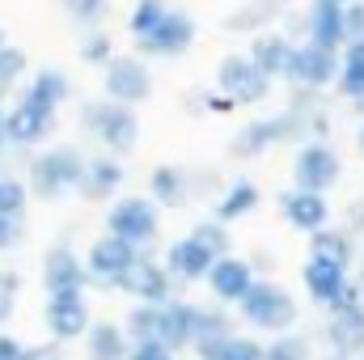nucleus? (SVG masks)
<instances>
[{
    "mask_svg": "<svg viewBox=\"0 0 364 360\" xmlns=\"http://www.w3.org/2000/svg\"><path fill=\"white\" fill-rule=\"evenodd\" d=\"M331 132V115H301L292 106H284L279 115H267V119H255V123H242L229 140V153L237 162H255L263 157L275 144H309V140H326Z\"/></svg>",
    "mask_w": 364,
    "mask_h": 360,
    "instance_id": "obj_1",
    "label": "nucleus"
},
{
    "mask_svg": "<svg viewBox=\"0 0 364 360\" xmlns=\"http://www.w3.org/2000/svg\"><path fill=\"white\" fill-rule=\"evenodd\" d=\"M85 170H90V153H81L77 144H51V149L30 153L26 186H30V195L55 203V199L85 186Z\"/></svg>",
    "mask_w": 364,
    "mask_h": 360,
    "instance_id": "obj_2",
    "label": "nucleus"
},
{
    "mask_svg": "<svg viewBox=\"0 0 364 360\" xmlns=\"http://www.w3.org/2000/svg\"><path fill=\"white\" fill-rule=\"evenodd\" d=\"M237 318H242V327H250V335H288V331H296V322H301V301L279 284V280H259L250 292H246V301L237 305Z\"/></svg>",
    "mask_w": 364,
    "mask_h": 360,
    "instance_id": "obj_3",
    "label": "nucleus"
},
{
    "mask_svg": "<svg viewBox=\"0 0 364 360\" xmlns=\"http://www.w3.org/2000/svg\"><path fill=\"white\" fill-rule=\"evenodd\" d=\"M81 123L93 140L114 153V157H127L136 144H140V115L136 106H123V102H110V97H90L81 102Z\"/></svg>",
    "mask_w": 364,
    "mask_h": 360,
    "instance_id": "obj_4",
    "label": "nucleus"
},
{
    "mask_svg": "<svg viewBox=\"0 0 364 360\" xmlns=\"http://www.w3.org/2000/svg\"><path fill=\"white\" fill-rule=\"evenodd\" d=\"M106 229L102 233H114L123 242H132L136 250L153 255V242L161 233V208L149 199V195H119L110 208H106Z\"/></svg>",
    "mask_w": 364,
    "mask_h": 360,
    "instance_id": "obj_5",
    "label": "nucleus"
},
{
    "mask_svg": "<svg viewBox=\"0 0 364 360\" xmlns=\"http://www.w3.org/2000/svg\"><path fill=\"white\" fill-rule=\"evenodd\" d=\"M301 284L309 292V301L326 314H339V309H352V305H364V292L356 284V275L335 263H322V259H305L301 268Z\"/></svg>",
    "mask_w": 364,
    "mask_h": 360,
    "instance_id": "obj_6",
    "label": "nucleus"
},
{
    "mask_svg": "<svg viewBox=\"0 0 364 360\" xmlns=\"http://www.w3.org/2000/svg\"><path fill=\"white\" fill-rule=\"evenodd\" d=\"M144 259V250H136L132 242L114 238V233H97L85 250V268H90V288L102 292H123V280L132 275V268Z\"/></svg>",
    "mask_w": 364,
    "mask_h": 360,
    "instance_id": "obj_7",
    "label": "nucleus"
},
{
    "mask_svg": "<svg viewBox=\"0 0 364 360\" xmlns=\"http://www.w3.org/2000/svg\"><path fill=\"white\" fill-rule=\"evenodd\" d=\"M272 85L275 81L246 55V51L225 55L220 68H216V93H225L233 106H259V102H267Z\"/></svg>",
    "mask_w": 364,
    "mask_h": 360,
    "instance_id": "obj_8",
    "label": "nucleus"
},
{
    "mask_svg": "<svg viewBox=\"0 0 364 360\" xmlns=\"http://www.w3.org/2000/svg\"><path fill=\"white\" fill-rule=\"evenodd\" d=\"M97 322L90 309L85 292H64V297H47L43 301V327L51 335V344H81Z\"/></svg>",
    "mask_w": 364,
    "mask_h": 360,
    "instance_id": "obj_9",
    "label": "nucleus"
},
{
    "mask_svg": "<svg viewBox=\"0 0 364 360\" xmlns=\"http://www.w3.org/2000/svg\"><path fill=\"white\" fill-rule=\"evenodd\" d=\"M339 68H343V51H326L318 43H296L292 64H288V85L292 90H331L339 85Z\"/></svg>",
    "mask_w": 364,
    "mask_h": 360,
    "instance_id": "obj_10",
    "label": "nucleus"
},
{
    "mask_svg": "<svg viewBox=\"0 0 364 360\" xmlns=\"http://www.w3.org/2000/svg\"><path fill=\"white\" fill-rule=\"evenodd\" d=\"M102 97L110 102H123V106H140L153 97V73H149V60L140 55H114L106 68H102Z\"/></svg>",
    "mask_w": 364,
    "mask_h": 360,
    "instance_id": "obj_11",
    "label": "nucleus"
},
{
    "mask_svg": "<svg viewBox=\"0 0 364 360\" xmlns=\"http://www.w3.org/2000/svg\"><path fill=\"white\" fill-rule=\"evenodd\" d=\"M339 179H343V162H339V153L326 140H309V144L296 149V157H292V186L326 195Z\"/></svg>",
    "mask_w": 364,
    "mask_h": 360,
    "instance_id": "obj_12",
    "label": "nucleus"
},
{
    "mask_svg": "<svg viewBox=\"0 0 364 360\" xmlns=\"http://www.w3.org/2000/svg\"><path fill=\"white\" fill-rule=\"evenodd\" d=\"M195 34H199V21H195L186 9H170V17H166L149 38L136 43V55H140V60H178L182 51H191Z\"/></svg>",
    "mask_w": 364,
    "mask_h": 360,
    "instance_id": "obj_13",
    "label": "nucleus"
},
{
    "mask_svg": "<svg viewBox=\"0 0 364 360\" xmlns=\"http://www.w3.org/2000/svg\"><path fill=\"white\" fill-rule=\"evenodd\" d=\"M55 119H60V110H47V106L17 93V102L9 106V119H4V136L13 149H38L55 132Z\"/></svg>",
    "mask_w": 364,
    "mask_h": 360,
    "instance_id": "obj_14",
    "label": "nucleus"
},
{
    "mask_svg": "<svg viewBox=\"0 0 364 360\" xmlns=\"http://www.w3.org/2000/svg\"><path fill=\"white\" fill-rule=\"evenodd\" d=\"M85 288H90L85 259L68 242L47 246V255H43V292L47 297H64V292H85Z\"/></svg>",
    "mask_w": 364,
    "mask_h": 360,
    "instance_id": "obj_15",
    "label": "nucleus"
},
{
    "mask_svg": "<svg viewBox=\"0 0 364 360\" xmlns=\"http://www.w3.org/2000/svg\"><path fill=\"white\" fill-rule=\"evenodd\" d=\"M123 292L136 297V305H170V301L178 297V280L170 275V268H166L161 259L144 255V259L132 268V275L123 280Z\"/></svg>",
    "mask_w": 364,
    "mask_h": 360,
    "instance_id": "obj_16",
    "label": "nucleus"
},
{
    "mask_svg": "<svg viewBox=\"0 0 364 360\" xmlns=\"http://www.w3.org/2000/svg\"><path fill=\"white\" fill-rule=\"evenodd\" d=\"M259 280H263V275L255 271L250 259H233V255H229V259H216V268H212V275H208L203 284H208V292H212L216 305H233V309H237V305L246 301V292H250Z\"/></svg>",
    "mask_w": 364,
    "mask_h": 360,
    "instance_id": "obj_17",
    "label": "nucleus"
},
{
    "mask_svg": "<svg viewBox=\"0 0 364 360\" xmlns=\"http://www.w3.org/2000/svg\"><path fill=\"white\" fill-rule=\"evenodd\" d=\"M279 212H284V221H288L296 233H305V238L331 225V199H326L322 191L288 186V191H279Z\"/></svg>",
    "mask_w": 364,
    "mask_h": 360,
    "instance_id": "obj_18",
    "label": "nucleus"
},
{
    "mask_svg": "<svg viewBox=\"0 0 364 360\" xmlns=\"http://www.w3.org/2000/svg\"><path fill=\"white\" fill-rule=\"evenodd\" d=\"M199 322H203V305L191 301V297H174L170 305H161V344L182 356L195 348V335H199Z\"/></svg>",
    "mask_w": 364,
    "mask_h": 360,
    "instance_id": "obj_19",
    "label": "nucleus"
},
{
    "mask_svg": "<svg viewBox=\"0 0 364 360\" xmlns=\"http://www.w3.org/2000/svg\"><path fill=\"white\" fill-rule=\"evenodd\" d=\"M322 339H326V352H331V356L360 360L364 356V305L339 309V314H326Z\"/></svg>",
    "mask_w": 364,
    "mask_h": 360,
    "instance_id": "obj_20",
    "label": "nucleus"
},
{
    "mask_svg": "<svg viewBox=\"0 0 364 360\" xmlns=\"http://www.w3.org/2000/svg\"><path fill=\"white\" fill-rule=\"evenodd\" d=\"M161 263L170 268V275L178 280V288H186V284H203L208 275H212V268H216V259L186 233V238H174L170 246H166V255H161Z\"/></svg>",
    "mask_w": 364,
    "mask_h": 360,
    "instance_id": "obj_21",
    "label": "nucleus"
},
{
    "mask_svg": "<svg viewBox=\"0 0 364 360\" xmlns=\"http://www.w3.org/2000/svg\"><path fill=\"white\" fill-rule=\"evenodd\" d=\"M305 43H318L326 51H343L348 47V26H343V9L339 4H309V13L301 17Z\"/></svg>",
    "mask_w": 364,
    "mask_h": 360,
    "instance_id": "obj_22",
    "label": "nucleus"
},
{
    "mask_svg": "<svg viewBox=\"0 0 364 360\" xmlns=\"http://www.w3.org/2000/svg\"><path fill=\"white\" fill-rule=\"evenodd\" d=\"M132 335H127V327L123 322H114V318H97L90 327V335L81 339V352L85 360H132Z\"/></svg>",
    "mask_w": 364,
    "mask_h": 360,
    "instance_id": "obj_23",
    "label": "nucleus"
},
{
    "mask_svg": "<svg viewBox=\"0 0 364 360\" xmlns=\"http://www.w3.org/2000/svg\"><path fill=\"white\" fill-rule=\"evenodd\" d=\"M123 182H127V166H123V157H114V153H97L90 157V170H85V186H81V195L93 199V203H114L119 195L114 191H123Z\"/></svg>",
    "mask_w": 364,
    "mask_h": 360,
    "instance_id": "obj_24",
    "label": "nucleus"
},
{
    "mask_svg": "<svg viewBox=\"0 0 364 360\" xmlns=\"http://www.w3.org/2000/svg\"><path fill=\"white\" fill-rule=\"evenodd\" d=\"M233 318L212 301V305H203V322H199V335H195V348H191V356L195 360H220V352L233 344Z\"/></svg>",
    "mask_w": 364,
    "mask_h": 360,
    "instance_id": "obj_25",
    "label": "nucleus"
},
{
    "mask_svg": "<svg viewBox=\"0 0 364 360\" xmlns=\"http://www.w3.org/2000/svg\"><path fill=\"white\" fill-rule=\"evenodd\" d=\"M309 259H322V263H335L343 271L360 268V255H356V238L339 225H326L318 233H309Z\"/></svg>",
    "mask_w": 364,
    "mask_h": 360,
    "instance_id": "obj_26",
    "label": "nucleus"
},
{
    "mask_svg": "<svg viewBox=\"0 0 364 360\" xmlns=\"http://www.w3.org/2000/svg\"><path fill=\"white\" fill-rule=\"evenodd\" d=\"M292 51H296V43L288 38V34H275V30H263V34H255V43H250V60L272 77V81H288V64H292Z\"/></svg>",
    "mask_w": 364,
    "mask_h": 360,
    "instance_id": "obj_27",
    "label": "nucleus"
},
{
    "mask_svg": "<svg viewBox=\"0 0 364 360\" xmlns=\"http://www.w3.org/2000/svg\"><path fill=\"white\" fill-rule=\"evenodd\" d=\"M191 170H182V166H157L153 174H149V199L166 212H174V208H186L191 203Z\"/></svg>",
    "mask_w": 364,
    "mask_h": 360,
    "instance_id": "obj_28",
    "label": "nucleus"
},
{
    "mask_svg": "<svg viewBox=\"0 0 364 360\" xmlns=\"http://www.w3.org/2000/svg\"><path fill=\"white\" fill-rule=\"evenodd\" d=\"M259 203H263V191H259L255 182L250 179H233L216 199H212V216L225 221V225H233V221H246Z\"/></svg>",
    "mask_w": 364,
    "mask_h": 360,
    "instance_id": "obj_29",
    "label": "nucleus"
},
{
    "mask_svg": "<svg viewBox=\"0 0 364 360\" xmlns=\"http://www.w3.org/2000/svg\"><path fill=\"white\" fill-rule=\"evenodd\" d=\"M21 97L38 102V106H47V110H60V106L73 97V81H68L64 68H38V73H30Z\"/></svg>",
    "mask_w": 364,
    "mask_h": 360,
    "instance_id": "obj_30",
    "label": "nucleus"
},
{
    "mask_svg": "<svg viewBox=\"0 0 364 360\" xmlns=\"http://www.w3.org/2000/svg\"><path fill=\"white\" fill-rule=\"evenodd\" d=\"M284 13H288V0H246L242 9H233L225 17V30L229 34H250V30L263 34V26L275 21V17H284Z\"/></svg>",
    "mask_w": 364,
    "mask_h": 360,
    "instance_id": "obj_31",
    "label": "nucleus"
},
{
    "mask_svg": "<svg viewBox=\"0 0 364 360\" xmlns=\"http://www.w3.org/2000/svg\"><path fill=\"white\" fill-rule=\"evenodd\" d=\"M191 238H195L212 259H229V255H233V233H229V225L216 221V216H203L199 225H191Z\"/></svg>",
    "mask_w": 364,
    "mask_h": 360,
    "instance_id": "obj_32",
    "label": "nucleus"
},
{
    "mask_svg": "<svg viewBox=\"0 0 364 360\" xmlns=\"http://www.w3.org/2000/svg\"><path fill=\"white\" fill-rule=\"evenodd\" d=\"M123 327L132 344H161V305H132Z\"/></svg>",
    "mask_w": 364,
    "mask_h": 360,
    "instance_id": "obj_33",
    "label": "nucleus"
},
{
    "mask_svg": "<svg viewBox=\"0 0 364 360\" xmlns=\"http://www.w3.org/2000/svg\"><path fill=\"white\" fill-rule=\"evenodd\" d=\"M348 102H360L364 97V43H348L343 47V68H339V85Z\"/></svg>",
    "mask_w": 364,
    "mask_h": 360,
    "instance_id": "obj_34",
    "label": "nucleus"
},
{
    "mask_svg": "<svg viewBox=\"0 0 364 360\" xmlns=\"http://www.w3.org/2000/svg\"><path fill=\"white\" fill-rule=\"evenodd\" d=\"M166 17H170V4H166V0H136L132 13H127V30H132V38L140 43V38H149Z\"/></svg>",
    "mask_w": 364,
    "mask_h": 360,
    "instance_id": "obj_35",
    "label": "nucleus"
},
{
    "mask_svg": "<svg viewBox=\"0 0 364 360\" xmlns=\"http://www.w3.org/2000/svg\"><path fill=\"white\" fill-rule=\"evenodd\" d=\"M263 360H318V352H314V339L305 331H288V335H272L267 339Z\"/></svg>",
    "mask_w": 364,
    "mask_h": 360,
    "instance_id": "obj_36",
    "label": "nucleus"
},
{
    "mask_svg": "<svg viewBox=\"0 0 364 360\" xmlns=\"http://www.w3.org/2000/svg\"><path fill=\"white\" fill-rule=\"evenodd\" d=\"M26 73H30L26 51H21V47H4V51H0V102L21 85V77H26Z\"/></svg>",
    "mask_w": 364,
    "mask_h": 360,
    "instance_id": "obj_37",
    "label": "nucleus"
},
{
    "mask_svg": "<svg viewBox=\"0 0 364 360\" xmlns=\"http://www.w3.org/2000/svg\"><path fill=\"white\" fill-rule=\"evenodd\" d=\"M26 208H30V186H26V179H17V174H0V212L26 221Z\"/></svg>",
    "mask_w": 364,
    "mask_h": 360,
    "instance_id": "obj_38",
    "label": "nucleus"
},
{
    "mask_svg": "<svg viewBox=\"0 0 364 360\" xmlns=\"http://www.w3.org/2000/svg\"><path fill=\"white\" fill-rule=\"evenodd\" d=\"M77 51H81V60H85V64H97V68H106V64L119 55V51H114V38H110L106 30H85Z\"/></svg>",
    "mask_w": 364,
    "mask_h": 360,
    "instance_id": "obj_39",
    "label": "nucleus"
},
{
    "mask_svg": "<svg viewBox=\"0 0 364 360\" xmlns=\"http://www.w3.org/2000/svg\"><path fill=\"white\" fill-rule=\"evenodd\" d=\"M60 4H64V13H68L81 30H102L97 21L106 17V4H110V0H60Z\"/></svg>",
    "mask_w": 364,
    "mask_h": 360,
    "instance_id": "obj_40",
    "label": "nucleus"
},
{
    "mask_svg": "<svg viewBox=\"0 0 364 360\" xmlns=\"http://www.w3.org/2000/svg\"><path fill=\"white\" fill-rule=\"evenodd\" d=\"M263 352H267V339H259L250 331H237L233 344L220 352V360H263Z\"/></svg>",
    "mask_w": 364,
    "mask_h": 360,
    "instance_id": "obj_41",
    "label": "nucleus"
},
{
    "mask_svg": "<svg viewBox=\"0 0 364 360\" xmlns=\"http://www.w3.org/2000/svg\"><path fill=\"white\" fill-rule=\"evenodd\" d=\"M17 292H21V275H17V271H0V331L13 322Z\"/></svg>",
    "mask_w": 364,
    "mask_h": 360,
    "instance_id": "obj_42",
    "label": "nucleus"
},
{
    "mask_svg": "<svg viewBox=\"0 0 364 360\" xmlns=\"http://www.w3.org/2000/svg\"><path fill=\"white\" fill-rule=\"evenodd\" d=\"M21 242H26V221H21V216H4V212H0V255L17 250Z\"/></svg>",
    "mask_w": 364,
    "mask_h": 360,
    "instance_id": "obj_43",
    "label": "nucleus"
},
{
    "mask_svg": "<svg viewBox=\"0 0 364 360\" xmlns=\"http://www.w3.org/2000/svg\"><path fill=\"white\" fill-rule=\"evenodd\" d=\"M343 26H348V43H364V0H352L343 9Z\"/></svg>",
    "mask_w": 364,
    "mask_h": 360,
    "instance_id": "obj_44",
    "label": "nucleus"
},
{
    "mask_svg": "<svg viewBox=\"0 0 364 360\" xmlns=\"http://www.w3.org/2000/svg\"><path fill=\"white\" fill-rule=\"evenodd\" d=\"M26 356H30V344L9 335V331H0V360H26Z\"/></svg>",
    "mask_w": 364,
    "mask_h": 360,
    "instance_id": "obj_45",
    "label": "nucleus"
},
{
    "mask_svg": "<svg viewBox=\"0 0 364 360\" xmlns=\"http://www.w3.org/2000/svg\"><path fill=\"white\" fill-rule=\"evenodd\" d=\"M132 360H178L166 344H136L132 348Z\"/></svg>",
    "mask_w": 364,
    "mask_h": 360,
    "instance_id": "obj_46",
    "label": "nucleus"
},
{
    "mask_svg": "<svg viewBox=\"0 0 364 360\" xmlns=\"http://www.w3.org/2000/svg\"><path fill=\"white\" fill-rule=\"evenodd\" d=\"M60 348H64V344H38V348H30V356L26 360H64Z\"/></svg>",
    "mask_w": 364,
    "mask_h": 360,
    "instance_id": "obj_47",
    "label": "nucleus"
},
{
    "mask_svg": "<svg viewBox=\"0 0 364 360\" xmlns=\"http://www.w3.org/2000/svg\"><path fill=\"white\" fill-rule=\"evenodd\" d=\"M360 229H364V199H360V203H356V208H348V233L356 238Z\"/></svg>",
    "mask_w": 364,
    "mask_h": 360,
    "instance_id": "obj_48",
    "label": "nucleus"
},
{
    "mask_svg": "<svg viewBox=\"0 0 364 360\" xmlns=\"http://www.w3.org/2000/svg\"><path fill=\"white\" fill-rule=\"evenodd\" d=\"M4 119H9V106L0 102V140H9V136H4Z\"/></svg>",
    "mask_w": 364,
    "mask_h": 360,
    "instance_id": "obj_49",
    "label": "nucleus"
},
{
    "mask_svg": "<svg viewBox=\"0 0 364 360\" xmlns=\"http://www.w3.org/2000/svg\"><path fill=\"white\" fill-rule=\"evenodd\" d=\"M309 4H339V9H348L352 0H309Z\"/></svg>",
    "mask_w": 364,
    "mask_h": 360,
    "instance_id": "obj_50",
    "label": "nucleus"
},
{
    "mask_svg": "<svg viewBox=\"0 0 364 360\" xmlns=\"http://www.w3.org/2000/svg\"><path fill=\"white\" fill-rule=\"evenodd\" d=\"M356 144H360V153H364V123L356 127Z\"/></svg>",
    "mask_w": 364,
    "mask_h": 360,
    "instance_id": "obj_51",
    "label": "nucleus"
},
{
    "mask_svg": "<svg viewBox=\"0 0 364 360\" xmlns=\"http://www.w3.org/2000/svg\"><path fill=\"white\" fill-rule=\"evenodd\" d=\"M4 47H9V38H4V30H0V51H4Z\"/></svg>",
    "mask_w": 364,
    "mask_h": 360,
    "instance_id": "obj_52",
    "label": "nucleus"
},
{
    "mask_svg": "<svg viewBox=\"0 0 364 360\" xmlns=\"http://www.w3.org/2000/svg\"><path fill=\"white\" fill-rule=\"evenodd\" d=\"M4 149H9V140H0V157H4Z\"/></svg>",
    "mask_w": 364,
    "mask_h": 360,
    "instance_id": "obj_53",
    "label": "nucleus"
},
{
    "mask_svg": "<svg viewBox=\"0 0 364 360\" xmlns=\"http://www.w3.org/2000/svg\"><path fill=\"white\" fill-rule=\"evenodd\" d=\"M322 360H343V356H331V352H326V356H322Z\"/></svg>",
    "mask_w": 364,
    "mask_h": 360,
    "instance_id": "obj_54",
    "label": "nucleus"
},
{
    "mask_svg": "<svg viewBox=\"0 0 364 360\" xmlns=\"http://www.w3.org/2000/svg\"><path fill=\"white\" fill-rule=\"evenodd\" d=\"M360 360H364V356H360Z\"/></svg>",
    "mask_w": 364,
    "mask_h": 360,
    "instance_id": "obj_55",
    "label": "nucleus"
}]
</instances>
